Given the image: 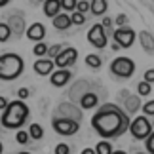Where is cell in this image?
Wrapping results in <instances>:
<instances>
[{
	"label": "cell",
	"instance_id": "32",
	"mask_svg": "<svg viewBox=\"0 0 154 154\" xmlns=\"http://www.w3.org/2000/svg\"><path fill=\"white\" fill-rule=\"evenodd\" d=\"M145 146H146V152L149 154H154V133H150L149 137L145 139Z\"/></svg>",
	"mask_w": 154,
	"mask_h": 154
},
{
	"label": "cell",
	"instance_id": "19",
	"mask_svg": "<svg viewBox=\"0 0 154 154\" xmlns=\"http://www.w3.org/2000/svg\"><path fill=\"white\" fill-rule=\"evenodd\" d=\"M93 152H95V154H112V146H110L109 141H103V139H101V143L95 145Z\"/></svg>",
	"mask_w": 154,
	"mask_h": 154
},
{
	"label": "cell",
	"instance_id": "16",
	"mask_svg": "<svg viewBox=\"0 0 154 154\" xmlns=\"http://www.w3.org/2000/svg\"><path fill=\"white\" fill-rule=\"evenodd\" d=\"M106 0H91L90 2V11L93 15H105V11H106Z\"/></svg>",
	"mask_w": 154,
	"mask_h": 154
},
{
	"label": "cell",
	"instance_id": "6",
	"mask_svg": "<svg viewBox=\"0 0 154 154\" xmlns=\"http://www.w3.org/2000/svg\"><path fill=\"white\" fill-rule=\"evenodd\" d=\"M51 126H53V131L59 133V135H65V137L74 135L80 129V124L78 122H74L72 118H61V116H55V118H53Z\"/></svg>",
	"mask_w": 154,
	"mask_h": 154
},
{
	"label": "cell",
	"instance_id": "30",
	"mask_svg": "<svg viewBox=\"0 0 154 154\" xmlns=\"http://www.w3.org/2000/svg\"><path fill=\"white\" fill-rule=\"evenodd\" d=\"M112 23H116V27H118V29L126 27V25H128V15H126V14H118V15H116V19H112Z\"/></svg>",
	"mask_w": 154,
	"mask_h": 154
},
{
	"label": "cell",
	"instance_id": "5",
	"mask_svg": "<svg viewBox=\"0 0 154 154\" xmlns=\"http://www.w3.org/2000/svg\"><path fill=\"white\" fill-rule=\"evenodd\" d=\"M110 72L114 76H118V78H129V76H133V72H135L133 59H129L126 55L116 57L114 61L110 63Z\"/></svg>",
	"mask_w": 154,
	"mask_h": 154
},
{
	"label": "cell",
	"instance_id": "35",
	"mask_svg": "<svg viewBox=\"0 0 154 154\" xmlns=\"http://www.w3.org/2000/svg\"><path fill=\"white\" fill-rule=\"evenodd\" d=\"M145 82L152 86V82H154V69H149V70L145 72Z\"/></svg>",
	"mask_w": 154,
	"mask_h": 154
},
{
	"label": "cell",
	"instance_id": "26",
	"mask_svg": "<svg viewBox=\"0 0 154 154\" xmlns=\"http://www.w3.org/2000/svg\"><path fill=\"white\" fill-rule=\"evenodd\" d=\"M69 17H70V25L80 27V25H84V23H86V15L78 14V11H72V15H69Z\"/></svg>",
	"mask_w": 154,
	"mask_h": 154
},
{
	"label": "cell",
	"instance_id": "37",
	"mask_svg": "<svg viewBox=\"0 0 154 154\" xmlns=\"http://www.w3.org/2000/svg\"><path fill=\"white\" fill-rule=\"evenodd\" d=\"M8 103H10V101H8L6 97H0V112H2V110L6 109V106H8Z\"/></svg>",
	"mask_w": 154,
	"mask_h": 154
},
{
	"label": "cell",
	"instance_id": "18",
	"mask_svg": "<svg viewBox=\"0 0 154 154\" xmlns=\"http://www.w3.org/2000/svg\"><path fill=\"white\" fill-rule=\"evenodd\" d=\"M139 38H141V42H143V48H145V51L149 53H152V34L149 32V31H143L139 34Z\"/></svg>",
	"mask_w": 154,
	"mask_h": 154
},
{
	"label": "cell",
	"instance_id": "42",
	"mask_svg": "<svg viewBox=\"0 0 154 154\" xmlns=\"http://www.w3.org/2000/svg\"><path fill=\"white\" fill-rule=\"evenodd\" d=\"M4 152V145H2V141H0V154Z\"/></svg>",
	"mask_w": 154,
	"mask_h": 154
},
{
	"label": "cell",
	"instance_id": "21",
	"mask_svg": "<svg viewBox=\"0 0 154 154\" xmlns=\"http://www.w3.org/2000/svg\"><path fill=\"white\" fill-rule=\"evenodd\" d=\"M139 97H128V101H126V110H124V112H126V114H128V112H137V109H139Z\"/></svg>",
	"mask_w": 154,
	"mask_h": 154
},
{
	"label": "cell",
	"instance_id": "23",
	"mask_svg": "<svg viewBox=\"0 0 154 154\" xmlns=\"http://www.w3.org/2000/svg\"><path fill=\"white\" fill-rule=\"evenodd\" d=\"M11 36V29L8 23H0V42H8Z\"/></svg>",
	"mask_w": 154,
	"mask_h": 154
},
{
	"label": "cell",
	"instance_id": "14",
	"mask_svg": "<svg viewBox=\"0 0 154 154\" xmlns=\"http://www.w3.org/2000/svg\"><path fill=\"white\" fill-rule=\"evenodd\" d=\"M97 103H99V97H97V93H93V91H86V93L80 95V106L82 109H95Z\"/></svg>",
	"mask_w": 154,
	"mask_h": 154
},
{
	"label": "cell",
	"instance_id": "7",
	"mask_svg": "<svg viewBox=\"0 0 154 154\" xmlns=\"http://www.w3.org/2000/svg\"><path fill=\"white\" fill-rule=\"evenodd\" d=\"M112 38H114V42L120 46V48H131L135 38H137V34H135L133 29L122 27V29H116V31L112 32Z\"/></svg>",
	"mask_w": 154,
	"mask_h": 154
},
{
	"label": "cell",
	"instance_id": "17",
	"mask_svg": "<svg viewBox=\"0 0 154 154\" xmlns=\"http://www.w3.org/2000/svg\"><path fill=\"white\" fill-rule=\"evenodd\" d=\"M29 139H34V141H40L44 137V128L40 126V124H31L29 126Z\"/></svg>",
	"mask_w": 154,
	"mask_h": 154
},
{
	"label": "cell",
	"instance_id": "28",
	"mask_svg": "<svg viewBox=\"0 0 154 154\" xmlns=\"http://www.w3.org/2000/svg\"><path fill=\"white\" fill-rule=\"evenodd\" d=\"M76 2H78V0H59V4H61V10H65V11H74Z\"/></svg>",
	"mask_w": 154,
	"mask_h": 154
},
{
	"label": "cell",
	"instance_id": "34",
	"mask_svg": "<svg viewBox=\"0 0 154 154\" xmlns=\"http://www.w3.org/2000/svg\"><path fill=\"white\" fill-rule=\"evenodd\" d=\"M29 95H31V91H29L27 88H19V91H17V97H19V101H25V99H29Z\"/></svg>",
	"mask_w": 154,
	"mask_h": 154
},
{
	"label": "cell",
	"instance_id": "4",
	"mask_svg": "<svg viewBox=\"0 0 154 154\" xmlns=\"http://www.w3.org/2000/svg\"><path fill=\"white\" fill-rule=\"evenodd\" d=\"M128 129H129V133H131L133 139L145 141L152 133V122L146 116H137V118H133V122H129Z\"/></svg>",
	"mask_w": 154,
	"mask_h": 154
},
{
	"label": "cell",
	"instance_id": "25",
	"mask_svg": "<svg viewBox=\"0 0 154 154\" xmlns=\"http://www.w3.org/2000/svg\"><path fill=\"white\" fill-rule=\"evenodd\" d=\"M61 50H63V46L61 44H53V46H48V51H46V55H48V59H55L59 53H61Z\"/></svg>",
	"mask_w": 154,
	"mask_h": 154
},
{
	"label": "cell",
	"instance_id": "10",
	"mask_svg": "<svg viewBox=\"0 0 154 154\" xmlns=\"http://www.w3.org/2000/svg\"><path fill=\"white\" fill-rule=\"evenodd\" d=\"M70 78H72V72H70L69 69H57V70H53V72L50 74V82H51L53 88L67 86L70 82Z\"/></svg>",
	"mask_w": 154,
	"mask_h": 154
},
{
	"label": "cell",
	"instance_id": "33",
	"mask_svg": "<svg viewBox=\"0 0 154 154\" xmlns=\"http://www.w3.org/2000/svg\"><path fill=\"white\" fill-rule=\"evenodd\" d=\"M55 154H70V146L67 143H59L55 146Z\"/></svg>",
	"mask_w": 154,
	"mask_h": 154
},
{
	"label": "cell",
	"instance_id": "15",
	"mask_svg": "<svg viewBox=\"0 0 154 154\" xmlns=\"http://www.w3.org/2000/svg\"><path fill=\"white\" fill-rule=\"evenodd\" d=\"M51 23H53V27H55L57 31H67L70 27V17H69V14H57L53 17Z\"/></svg>",
	"mask_w": 154,
	"mask_h": 154
},
{
	"label": "cell",
	"instance_id": "43",
	"mask_svg": "<svg viewBox=\"0 0 154 154\" xmlns=\"http://www.w3.org/2000/svg\"><path fill=\"white\" fill-rule=\"evenodd\" d=\"M17 154H31V152H17Z\"/></svg>",
	"mask_w": 154,
	"mask_h": 154
},
{
	"label": "cell",
	"instance_id": "27",
	"mask_svg": "<svg viewBox=\"0 0 154 154\" xmlns=\"http://www.w3.org/2000/svg\"><path fill=\"white\" fill-rule=\"evenodd\" d=\"M15 141H17L19 145H27L31 139H29V133L25 131V129H17V133H15Z\"/></svg>",
	"mask_w": 154,
	"mask_h": 154
},
{
	"label": "cell",
	"instance_id": "11",
	"mask_svg": "<svg viewBox=\"0 0 154 154\" xmlns=\"http://www.w3.org/2000/svg\"><path fill=\"white\" fill-rule=\"evenodd\" d=\"M34 72H36L38 76H50L53 70H55V67H53V61L48 57H42V59H36L34 61Z\"/></svg>",
	"mask_w": 154,
	"mask_h": 154
},
{
	"label": "cell",
	"instance_id": "13",
	"mask_svg": "<svg viewBox=\"0 0 154 154\" xmlns=\"http://www.w3.org/2000/svg\"><path fill=\"white\" fill-rule=\"evenodd\" d=\"M42 8H44V15L50 17V19H53L57 14H61V4H59V0H44Z\"/></svg>",
	"mask_w": 154,
	"mask_h": 154
},
{
	"label": "cell",
	"instance_id": "45",
	"mask_svg": "<svg viewBox=\"0 0 154 154\" xmlns=\"http://www.w3.org/2000/svg\"><path fill=\"white\" fill-rule=\"evenodd\" d=\"M137 154H143V152H137Z\"/></svg>",
	"mask_w": 154,
	"mask_h": 154
},
{
	"label": "cell",
	"instance_id": "31",
	"mask_svg": "<svg viewBox=\"0 0 154 154\" xmlns=\"http://www.w3.org/2000/svg\"><path fill=\"white\" fill-rule=\"evenodd\" d=\"M143 112H145L143 116H149V118L154 116V101H152V99H150L149 103H145V105H143Z\"/></svg>",
	"mask_w": 154,
	"mask_h": 154
},
{
	"label": "cell",
	"instance_id": "9",
	"mask_svg": "<svg viewBox=\"0 0 154 154\" xmlns=\"http://www.w3.org/2000/svg\"><path fill=\"white\" fill-rule=\"evenodd\" d=\"M88 42H90L93 48H97V50H101L106 46V32H105V29L99 25H93L90 29V32H88Z\"/></svg>",
	"mask_w": 154,
	"mask_h": 154
},
{
	"label": "cell",
	"instance_id": "36",
	"mask_svg": "<svg viewBox=\"0 0 154 154\" xmlns=\"http://www.w3.org/2000/svg\"><path fill=\"white\" fill-rule=\"evenodd\" d=\"M99 25H101L103 29H109V27H112V19H110L109 15H103V21L99 23Z\"/></svg>",
	"mask_w": 154,
	"mask_h": 154
},
{
	"label": "cell",
	"instance_id": "22",
	"mask_svg": "<svg viewBox=\"0 0 154 154\" xmlns=\"http://www.w3.org/2000/svg\"><path fill=\"white\" fill-rule=\"evenodd\" d=\"M46 51H48V44H46V42H36V44H34V48H32V53L38 59L46 57Z\"/></svg>",
	"mask_w": 154,
	"mask_h": 154
},
{
	"label": "cell",
	"instance_id": "29",
	"mask_svg": "<svg viewBox=\"0 0 154 154\" xmlns=\"http://www.w3.org/2000/svg\"><path fill=\"white\" fill-rule=\"evenodd\" d=\"M88 10H90V2H88V0H78V2H76L74 11H78V14L86 15V11H88Z\"/></svg>",
	"mask_w": 154,
	"mask_h": 154
},
{
	"label": "cell",
	"instance_id": "41",
	"mask_svg": "<svg viewBox=\"0 0 154 154\" xmlns=\"http://www.w3.org/2000/svg\"><path fill=\"white\" fill-rule=\"evenodd\" d=\"M112 154H128V152H124V150H112Z\"/></svg>",
	"mask_w": 154,
	"mask_h": 154
},
{
	"label": "cell",
	"instance_id": "40",
	"mask_svg": "<svg viewBox=\"0 0 154 154\" xmlns=\"http://www.w3.org/2000/svg\"><path fill=\"white\" fill-rule=\"evenodd\" d=\"M112 50H114V51H120V46H118V44L114 42V44H112Z\"/></svg>",
	"mask_w": 154,
	"mask_h": 154
},
{
	"label": "cell",
	"instance_id": "2",
	"mask_svg": "<svg viewBox=\"0 0 154 154\" xmlns=\"http://www.w3.org/2000/svg\"><path fill=\"white\" fill-rule=\"evenodd\" d=\"M29 106L25 105V101H19V99H15V101H10L8 106L2 110V114H0V124L6 128V129H19L23 128V124L27 122L29 118Z\"/></svg>",
	"mask_w": 154,
	"mask_h": 154
},
{
	"label": "cell",
	"instance_id": "8",
	"mask_svg": "<svg viewBox=\"0 0 154 154\" xmlns=\"http://www.w3.org/2000/svg\"><path fill=\"white\" fill-rule=\"evenodd\" d=\"M76 59H78V51H76V48H63L61 53L53 59V67H57V69L72 67V65L76 63Z\"/></svg>",
	"mask_w": 154,
	"mask_h": 154
},
{
	"label": "cell",
	"instance_id": "20",
	"mask_svg": "<svg viewBox=\"0 0 154 154\" xmlns=\"http://www.w3.org/2000/svg\"><path fill=\"white\" fill-rule=\"evenodd\" d=\"M86 65L91 67V69H99L103 65V61H101V57H99L97 53H90V55H86Z\"/></svg>",
	"mask_w": 154,
	"mask_h": 154
},
{
	"label": "cell",
	"instance_id": "39",
	"mask_svg": "<svg viewBox=\"0 0 154 154\" xmlns=\"http://www.w3.org/2000/svg\"><path fill=\"white\" fill-rule=\"evenodd\" d=\"M10 0H0V8H4V6H8Z\"/></svg>",
	"mask_w": 154,
	"mask_h": 154
},
{
	"label": "cell",
	"instance_id": "1",
	"mask_svg": "<svg viewBox=\"0 0 154 154\" xmlns=\"http://www.w3.org/2000/svg\"><path fill=\"white\" fill-rule=\"evenodd\" d=\"M91 128L103 141L122 137L129 128V116L118 105L106 103L91 116Z\"/></svg>",
	"mask_w": 154,
	"mask_h": 154
},
{
	"label": "cell",
	"instance_id": "44",
	"mask_svg": "<svg viewBox=\"0 0 154 154\" xmlns=\"http://www.w3.org/2000/svg\"><path fill=\"white\" fill-rule=\"evenodd\" d=\"M38 2H44V0H38Z\"/></svg>",
	"mask_w": 154,
	"mask_h": 154
},
{
	"label": "cell",
	"instance_id": "3",
	"mask_svg": "<svg viewBox=\"0 0 154 154\" xmlns=\"http://www.w3.org/2000/svg\"><path fill=\"white\" fill-rule=\"evenodd\" d=\"M23 69H25V61H23L21 55L11 51L0 55V80L4 82L17 80L23 74Z\"/></svg>",
	"mask_w": 154,
	"mask_h": 154
},
{
	"label": "cell",
	"instance_id": "12",
	"mask_svg": "<svg viewBox=\"0 0 154 154\" xmlns=\"http://www.w3.org/2000/svg\"><path fill=\"white\" fill-rule=\"evenodd\" d=\"M44 36H46V27L42 23H32L27 29V38L32 42H44Z\"/></svg>",
	"mask_w": 154,
	"mask_h": 154
},
{
	"label": "cell",
	"instance_id": "24",
	"mask_svg": "<svg viewBox=\"0 0 154 154\" xmlns=\"http://www.w3.org/2000/svg\"><path fill=\"white\" fill-rule=\"evenodd\" d=\"M137 93L141 97H149L152 93V86L146 84V82H139V84H137Z\"/></svg>",
	"mask_w": 154,
	"mask_h": 154
},
{
	"label": "cell",
	"instance_id": "38",
	"mask_svg": "<svg viewBox=\"0 0 154 154\" xmlns=\"http://www.w3.org/2000/svg\"><path fill=\"white\" fill-rule=\"evenodd\" d=\"M80 154H95V152H93V149H84Z\"/></svg>",
	"mask_w": 154,
	"mask_h": 154
}]
</instances>
